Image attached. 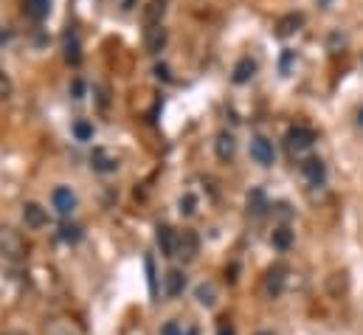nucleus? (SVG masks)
Wrapping results in <instances>:
<instances>
[{
	"label": "nucleus",
	"instance_id": "obj_1",
	"mask_svg": "<svg viewBox=\"0 0 363 335\" xmlns=\"http://www.w3.org/2000/svg\"><path fill=\"white\" fill-rule=\"evenodd\" d=\"M25 254V240L14 229H0V260L17 262Z\"/></svg>",
	"mask_w": 363,
	"mask_h": 335
},
{
	"label": "nucleus",
	"instance_id": "obj_2",
	"mask_svg": "<svg viewBox=\"0 0 363 335\" xmlns=\"http://www.w3.org/2000/svg\"><path fill=\"white\" fill-rule=\"evenodd\" d=\"M197 254H200V237H197L191 229L178 231V240H175V257L183 260V262H191V260H197Z\"/></svg>",
	"mask_w": 363,
	"mask_h": 335
},
{
	"label": "nucleus",
	"instance_id": "obj_3",
	"mask_svg": "<svg viewBox=\"0 0 363 335\" xmlns=\"http://www.w3.org/2000/svg\"><path fill=\"white\" fill-rule=\"evenodd\" d=\"M285 141H287V150L293 155H299V152H304V150H310L316 144V133L310 127H293V130H287Z\"/></svg>",
	"mask_w": 363,
	"mask_h": 335
},
{
	"label": "nucleus",
	"instance_id": "obj_4",
	"mask_svg": "<svg viewBox=\"0 0 363 335\" xmlns=\"http://www.w3.org/2000/svg\"><path fill=\"white\" fill-rule=\"evenodd\" d=\"M285 282H287V268L285 265L268 268V274H265V293L270 299H279L285 293Z\"/></svg>",
	"mask_w": 363,
	"mask_h": 335
},
{
	"label": "nucleus",
	"instance_id": "obj_5",
	"mask_svg": "<svg viewBox=\"0 0 363 335\" xmlns=\"http://www.w3.org/2000/svg\"><path fill=\"white\" fill-rule=\"evenodd\" d=\"M251 158H254L259 166H270V164L276 161L273 144H270L265 135H254V138H251Z\"/></svg>",
	"mask_w": 363,
	"mask_h": 335
},
{
	"label": "nucleus",
	"instance_id": "obj_6",
	"mask_svg": "<svg viewBox=\"0 0 363 335\" xmlns=\"http://www.w3.org/2000/svg\"><path fill=\"white\" fill-rule=\"evenodd\" d=\"M302 175L310 186H324L327 181V164L321 158H304L302 161Z\"/></svg>",
	"mask_w": 363,
	"mask_h": 335
},
{
	"label": "nucleus",
	"instance_id": "obj_7",
	"mask_svg": "<svg viewBox=\"0 0 363 335\" xmlns=\"http://www.w3.org/2000/svg\"><path fill=\"white\" fill-rule=\"evenodd\" d=\"M90 166H93L96 172H116V169H119V158H116L110 150L96 147V150L90 152Z\"/></svg>",
	"mask_w": 363,
	"mask_h": 335
},
{
	"label": "nucleus",
	"instance_id": "obj_8",
	"mask_svg": "<svg viewBox=\"0 0 363 335\" xmlns=\"http://www.w3.org/2000/svg\"><path fill=\"white\" fill-rule=\"evenodd\" d=\"M214 152H217V158L220 161H231L234 155H237V138L228 133V130H222V133H217V138H214Z\"/></svg>",
	"mask_w": 363,
	"mask_h": 335
},
{
	"label": "nucleus",
	"instance_id": "obj_9",
	"mask_svg": "<svg viewBox=\"0 0 363 335\" xmlns=\"http://www.w3.org/2000/svg\"><path fill=\"white\" fill-rule=\"evenodd\" d=\"M167 6H169V0H150V3L144 6V11H141L144 25H147V28L161 25V20H164V14H167Z\"/></svg>",
	"mask_w": 363,
	"mask_h": 335
},
{
	"label": "nucleus",
	"instance_id": "obj_10",
	"mask_svg": "<svg viewBox=\"0 0 363 335\" xmlns=\"http://www.w3.org/2000/svg\"><path fill=\"white\" fill-rule=\"evenodd\" d=\"M51 200H54V209L62 214V217H68L73 209H76V195L71 192V189H65V186H59V189H54V195H51Z\"/></svg>",
	"mask_w": 363,
	"mask_h": 335
},
{
	"label": "nucleus",
	"instance_id": "obj_11",
	"mask_svg": "<svg viewBox=\"0 0 363 335\" xmlns=\"http://www.w3.org/2000/svg\"><path fill=\"white\" fill-rule=\"evenodd\" d=\"M23 220H25L28 229H42V226H48V212L40 203H25L23 206Z\"/></svg>",
	"mask_w": 363,
	"mask_h": 335
},
{
	"label": "nucleus",
	"instance_id": "obj_12",
	"mask_svg": "<svg viewBox=\"0 0 363 335\" xmlns=\"http://www.w3.org/2000/svg\"><path fill=\"white\" fill-rule=\"evenodd\" d=\"M144 45H147L150 54H161L164 45H167V28H164V25L147 28V31H144Z\"/></svg>",
	"mask_w": 363,
	"mask_h": 335
},
{
	"label": "nucleus",
	"instance_id": "obj_13",
	"mask_svg": "<svg viewBox=\"0 0 363 335\" xmlns=\"http://www.w3.org/2000/svg\"><path fill=\"white\" fill-rule=\"evenodd\" d=\"M254 76H256V59H251V56H242V59L234 65V73H231L234 85H245V82H251Z\"/></svg>",
	"mask_w": 363,
	"mask_h": 335
},
{
	"label": "nucleus",
	"instance_id": "obj_14",
	"mask_svg": "<svg viewBox=\"0 0 363 335\" xmlns=\"http://www.w3.org/2000/svg\"><path fill=\"white\" fill-rule=\"evenodd\" d=\"M183 288H186V274H183L181 268H172V271L164 276V296L175 299V296L183 293Z\"/></svg>",
	"mask_w": 363,
	"mask_h": 335
},
{
	"label": "nucleus",
	"instance_id": "obj_15",
	"mask_svg": "<svg viewBox=\"0 0 363 335\" xmlns=\"http://www.w3.org/2000/svg\"><path fill=\"white\" fill-rule=\"evenodd\" d=\"M48 11H51V0H23V14L28 20H34V23L45 20Z\"/></svg>",
	"mask_w": 363,
	"mask_h": 335
},
{
	"label": "nucleus",
	"instance_id": "obj_16",
	"mask_svg": "<svg viewBox=\"0 0 363 335\" xmlns=\"http://www.w3.org/2000/svg\"><path fill=\"white\" fill-rule=\"evenodd\" d=\"M175 240H178V234L169 226H158V248L164 257H175Z\"/></svg>",
	"mask_w": 363,
	"mask_h": 335
},
{
	"label": "nucleus",
	"instance_id": "obj_17",
	"mask_svg": "<svg viewBox=\"0 0 363 335\" xmlns=\"http://www.w3.org/2000/svg\"><path fill=\"white\" fill-rule=\"evenodd\" d=\"M302 23H304L302 14H287V17H282V20L276 23V37H290L293 31H299Z\"/></svg>",
	"mask_w": 363,
	"mask_h": 335
},
{
	"label": "nucleus",
	"instance_id": "obj_18",
	"mask_svg": "<svg viewBox=\"0 0 363 335\" xmlns=\"http://www.w3.org/2000/svg\"><path fill=\"white\" fill-rule=\"evenodd\" d=\"M65 59H68L71 65H79V59H82V54H79V39H76L73 31L65 34Z\"/></svg>",
	"mask_w": 363,
	"mask_h": 335
},
{
	"label": "nucleus",
	"instance_id": "obj_19",
	"mask_svg": "<svg viewBox=\"0 0 363 335\" xmlns=\"http://www.w3.org/2000/svg\"><path fill=\"white\" fill-rule=\"evenodd\" d=\"M270 243H273V248H279V251H287V248L293 245V231H290L287 226H282V229H276V231H273Z\"/></svg>",
	"mask_w": 363,
	"mask_h": 335
},
{
	"label": "nucleus",
	"instance_id": "obj_20",
	"mask_svg": "<svg viewBox=\"0 0 363 335\" xmlns=\"http://www.w3.org/2000/svg\"><path fill=\"white\" fill-rule=\"evenodd\" d=\"M194 296H197V302H200L203 307H214V302H217V288H214L211 282H203Z\"/></svg>",
	"mask_w": 363,
	"mask_h": 335
},
{
	"label": "nucleus",
	"instance_id": "obj_21",
	"mask_svg": "<svg viewBox=\"0 0 363 335\" xmlns=\"http://www.w3.org/2000/svg\"><path fill=\"white\" fill-rule=\"evenodd\" d=\"M265 209H270V206H268L262 189H254V192L248 195V212H254V214L259 217V214H265Z\"/></svg>",
	"mask_w": 363,
	"mask_h": 335
},
{
	"label": "nucleus",
	"instance_id": "obj_22",
	"mask_svg": "<svg viewBox=\"0 0 363 335\" xmlns=\"http://www.w3.org/2000/svg\"><path fill=\"white\" fill-rule=\"evenodd\" d=\"M73 135H76V141H90L93 138V124L90 121H76L73 124Z\"/></svg>",
	"mask_w": 363,
	"mask_h": 335
},
{
	"label": "nucleus",
	"instance_id": "obj_23",
	"mask_svg": "<svg viewBox=\"0 0 363 335\" xmlns=\"http://www.w3.org/2000/svg\"><path fill=\"white\" fill-rule=\"evenodd\" d=\"M59 237H62L65 243H79V240H82V229H79V226H68V223H65V226L59 229Z\"/></svg>",
	"mask_w": 363,
	"mask_h": 335
},
{
	"label": "nucleus",
	"instance_id": "obj_24",
	"mask_svg": "<svg viewBox=\"0 0 363 335\" xmlns=\"http://www.w3.org/2000/svg\"><path fill=\"white\" fill-rule=\"evenodd\" d=\"M194 209H197V197H194V195H183V197H181V212H183V214H194Z\"/></svg>",
	"mask_w": 363,
	"mask_h": 335
},
{
	"label": "nucleus",
	"instance_id": "obj_25",
	"mask_svg": "<svg viewBox=\"0 0 363 335\" xmlns=\"http://www.w3.org/2000/svg\"><path fill=\"white\" fill-rule=\"evenodd\" d=\"M8 96H11V79L0 71V102H3V99H8Z\"/></svg>",
	"mask_w": 363,
	"mask_h": 335
},
{
	"label": "nucleus",
	"instance_id": "obj_26",
	"mask_svg": "<svg viewBox=\"0 0 363 335\" xmlns=\"http://www.w3.org/2000/svg\"><path fill=\"white\" fill-rule=\"evenodd\" d=\"M164 335H183L186 330H183L178 322H169V324H164V330H161Z\"/></svg>",
	"mask_w": 363,
	"mask_h": 335
},
{
	"label": "nucleus",
	"instance_id": "obj_27",
	"mask_svg": "<svg viewBox=\"0 0 363 335\" xmlns=\"http://www.w3.org/2000/svg\"><path fill=\"white\" fill-rule=\"evenodd\" d=\"M155 76L164 79V82H169V68L167 65H155Z\"/></svg>",
	"mask_w": 363,
	"mask_h": 335
},
{
	"label": "nucleus",
	"instance_id": "obj_28",
	"mask_svg": "<svg viewBox=\"0 0 363 335\" xmlns=\"http://www.w3.org/2000/svg\"><path fill=\"white\" fill-rule=\"evenodd\" d=\"M290 59H293V51H287V54H285V59H282V73H287V65H290Z\"/></svg>",
	"mask_w": 363,
	"mask_h": 335
},
{
	"label": "nucleus",
	"instance_id": "obj_29",
	"mask_svg": "<svg viewBox=\"0 0 363 335\" xmlns=\"http://www.w3.org/2000/svg\"><path fill=\"white\" fill-rule=\"evenodd\" d=\"M119 6H121V8H124V11H130V8H133V6H136V0H119Z\"/></svg>",
	"mask_w": 363,
	"mask_h": 335
},
{
	"label": "nucleus",
	"instance_id": "obj_30",
	"mask_svg": "<svg viewBox=\"0 0 363 335\" xmlns=\"http://www.w3.org/2000/svg\"><path fill=\"white\" fill-rule=\"evenodd\" d=\"M82 90H85V87H82V82H73V93H76V99H82Z\"/></svg>",
	"mask_w": 363,
	"mask_h": 335
},
{
	"label": "nucleus",
	"instance_id": "obj_31",
	"mask_svg": "<svg viewBox=\"0 0 363 335\" xmlns=\"http://www.w3.org/2000/svg\"><path fill=\"white\" fill-rule=\"evenodd\" d=\"M217 335H234V330H231V327H225V324H222V327H220V333Z\"/></svg>",
	"mask_w": 363,
	"mask_h": 335
},
{
	"label": "nucleus",
	"instance_id": "obj_32",
	"mask_svg": "<svg viewBox=\"0 0 363 335\" xmlns=\"http://www.w3.org/2000/svg\"><path fill=\"white\" fill-rule=\"evenodd\" d=\"M3 335H25L23 330H8V333H3Z\"/></svg>",
	"mask_w": 363,
	"mask_h": 335
},
{
	"label": "nucleus",
	"instance_id": "obj_33",
	"mask_svg": "<svg viewBox=\"0 0 363 335\" xmlns=\"http://www.w3.org/2000/svg\"><path fill=\"white\" fill-rule=\"evenodd\" d=\"M358 124H361V127H363V107H361V110H358Z\"/></svg>",
	"mask_w": 363,
	"mask_h": 335
},
{
	"label": "nucleus",
	"instance_id": "obj_34",
	"mask_svg": "<svg viewBox=\"0 0 363 335\" xmlns=\"http://www.w3.org/2000/svg\"><path fill=\"white\" fill-rule=\"evenodd\" d=\"M183 335H197V330H194V327H189V330H186Z\"/></svg>",
	"mask_w": 363,
	"mask_h": 335
},
{
	"label": "nucleus",
	"instance_id": "obj_35",
	"mask_svg": "<svg viewBox=\"0 0 363 335\" xmlns=\"http://www.w3.org/2000/svg\"><path fill=\"white\" fill-rule=\"evenodd\" d=\"M256 335H273V333H256Z\"/></svg>",
	"mask_w": 363,
	"mask_h": 335
},
{
	"label": "nucleus",
	"instance_id": "obj_36",
	"mask_svg": "<svg viewBox=\"0 0 363 335\" xmlns=\"http://www.w3.org/2000/svg\"><path fill=\"white\" fill-rule=\"evenodd\" d=\"M324 3H327V0H324Z\"/></svg>",
	"mask_w": 363,
	"mask_h": 335
}]
</instances>
